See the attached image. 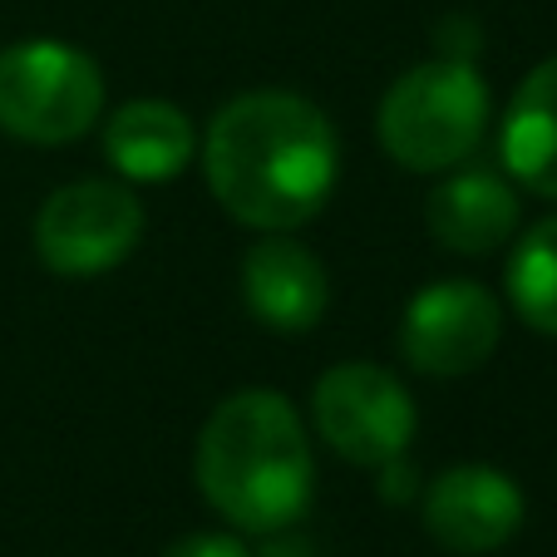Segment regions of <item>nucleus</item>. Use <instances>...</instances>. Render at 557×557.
<instances>
[{
    "label": "nucleus",
    "mask_w": 557,
    "mask_h": 557,
    "mask_svg": "<svg viewBox=\"0 0 557 557\" xmlns=\"http://www.w3.org/2000/svg\"><path fill=\"white\" fill-rule=\"evenodd\" d=\"M202 169L222 212L257 232H292L326 208L341 169L336 128L311 99L252 89L218 109Z\"/></svg>",
    "instance_id": "nucleus-1"
},
{
    "label": "nucleus",
    "mask_w": 557,
    "mask_h": 557,
    "mask_svg": "<svg viewBox=\"0 0 557 557\" xmlns=\"http://www.w3.org/2000/svg\"><path fill=\"white\" fill-rule=\"evenodd\" d=\"M193 473L202 498L243 533H282L315 494L306 424L276 389L227 395L202 424Z\"/></svg>",
    "instance_id": "nucleus-2"
},
{
    "label": "nucleus",
    "mask_w": 557,
    "mask_h": 557,
    "mask_svg": "<svg viewBox=\"0 0 557 557\" xmlns=\"http://www.w3.org/2000/svg\"><path fill=\"white\" fill-rule=\"evenodd\" d=\"M380 144L410 173L459 169L488 128L484 74L469 60H430L400 74L380 99Z\"/></svg>",
    "instance_id": "nucleus-3"
},
{
    "label": "nucleus",
    "mask_w": 557,
    "mask_h": 557,
    "mask_svg": "<svg viewBox=\"0 0 557 557\" xmlns=\"http://www.w3.org/2000/svg\"><path fill=\"white\" fill-rule=\"evenodd\" d=\"M104 109V74L64 40H21L0 50V134L25 144H74Z\"/></svg>",
    "instance_id": "nucleus-4"
},
{
    "label": "nucleus",
    "mask_w": 557,
    "mask_h": 557,
    "mask_svg": "<svg viewBox=\"0 0 557 557\" xmlns=\"http://www.w3.org/2000/svg\"><path fill=\"white\" fill-rule=\"evenodd\" d=\"M144 237V208L124 183H64L35 212V257L54 276L114 272Z\"/></svg>",
    "instance_id": "nucleus-5"
},
{
    "label": "nucleus",
    "mask_w": 557,
    "mask_h": 557,
    "mask_svg": "<svg viewBox=\"0 0 557 557\" xmlns=\"http://www.w3.org/2000/svg\"><path fill=\"white\" fill-rule=\"evenodd\" d=\"M315 430L346 463H380L400 459L414 440V400L385 366L370 360H341L315 380L311 395Z\"/></svg>",
    "instance_id": "nucleus-6"
},
{
    "label": "nucleus",
    "mask_w": 557,
    "mask_h": 557,
    "mask_svg": "<svg viewBox=\"0 0 557 557\" xmlns=\"http://www.w3.org/2000/svg\"><path fill=\"white\" fill-rule=\"evenodd\" d=\"M504 336V311L494 292L479 282H434L405 306L400 321V350L420 375H469L498 350Z\"/></svg>",
    "instance_id": "nucleus-7"
},
{
    "label": "nucleus",
    "mask_w": 557,
    "mask_h": 557,
    "mask_svg": "<svg viewBox=\"0 0 557 557\" xmlns=\"http://www.w3.org/2000/svg\"><path fill=\"white\" fill-rule=\"evenodd\" d=\"M523 528V488L494 463L444 469L424 494V533L459 557L498 553Z\"/></svg>",
    "instance_id": "nucleus-8"
},
{
    "label": "nucleus",
    "mask_w": 557,
    "mask_h": 557,
    "mask_svg": "<svg viewBox=\"0 0 557 557\" xmlns=\"http://www.w3.org/2000/svg\"><path fill=\"white\" fill-rule=\"evenodd\" d=\"M243 296L267 331H311L331 301L326 267L311 247L267 232L243 257Z\"/></svg>",
    "instance_id": "nucleus-9"
},
{
    "label": "nucleus",
    "mask_w": 557,
    "mask_h": 557,
    "mask_svg": "<svg viewBox=\"0 0 557 557\" xmlns=\"http://www.w3.org/2000/svg\"><path fill=\"white\" fill-rule=\"evenodd\" d=\"M424 222L434 243L459 257L498 252L518 227V193L494 169H459L430 193Z\"/></svg>",
    "instance_id": "nucleus-10"
},
{
    "label": "nucleus",
    "mask_w": 557,
    "mask_h": 557,
    "mask_svg": "<svg viewBox=\"0 0 557 557\" xmlns=\"http://www.w3.org/2000/svg\"><path fill=\"white\" fill-rule=\"evenodd\" d=\"M104 153L124 178L134 183H169L198 153V128L169 99H134L114 109L104 128Z\"/></svg>",
    "instance_id": "nucleus-11"
},
{
    "label": "nucleus",
    "mask_w": 557,
    "mask_h": 557,
    "mask_svg": "<svg viewBox=\"0 0 557 557\" xmlns=\"http://www.w3.org/2000/svg\"><path fill=\"white\" fill-rule=\"evenodd\" d=\"M504 169L537 198H557V54L528 74L508 104Z\"/></svg>",
    "instance_id": "nucleus-12"
},
{
    "label": "nucleus",
    "mask_w": 557,
    "mask_h": 557,
    "mask_svg": "<svg viewBox=\"0 0 557 557\" xmlns=\"http://www.w3.org/2000/svg\"><path fill=\"white\" fill-rule=\"evenodd\" d=\"M508 301L533 331L557 336V218L523 232L508 257Z\"/></svg>",
    "instance_id": "nucleus-13"
},
{
    "label": "nucleus",
    "mask_w": 557,
    "mask_h": 557,
    "mask_svg": "<svg viewBox=\"0 0 557 557\" xmlns=\"http://www.w3.org/2000/svg\"><path fill=\"white\" fill-rule=\"evenodd\" d=\"M163 557H252L232 533H188L169 547Z\"/></svg>",
    "instance_id": "nucleus-14"
}]
</instances>
